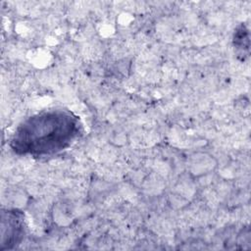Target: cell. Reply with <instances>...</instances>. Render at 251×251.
<instances>
[{"label": "cell", "instance_id": "obj_3", "mask_svg": "<svg viewBox=\"0 0 251 251\" xmlns=\"http://www.w3.org/2000/svg\"><path fill=\"white\" fill-rule=\"evenodd\" d=\"M233 45L237 50H242L243 48L249 47V36L248 30L244 27L243 25H239L233 35Z\"/></svg>", "mask_w": 251, "mask_h": 251}, {"label": "cell", "instance_id": "obj_2", "mask_svg": "<svg viewBox=\"0 0 251 251\" xmlns=\"http://www.w3.org/2000/svg\"><path fill=\"white\" fill-rule=\"evenodd\" d=\"M25 229V215L22 211L17 209L2 210L0 250L17 247L23 241Z\"/></svg>", "mask_w": 251, "mask_h": 251}, {"label": "cell", "instance_id": "obj_1", "mask_svg": "<svg viewBox=\"0 0 251 251\" xmlns=\"http://www.w3.org/2000/svg\"><path fill=\"white\" fill-rule=\"evenodd\" d=\"M82 132L79 118L70 110H43L17 126L10 138V147L20 156L49 157L70 148Z\"/></svg>", "mask_w": 251, "mask_h": 251}]
</instances>
